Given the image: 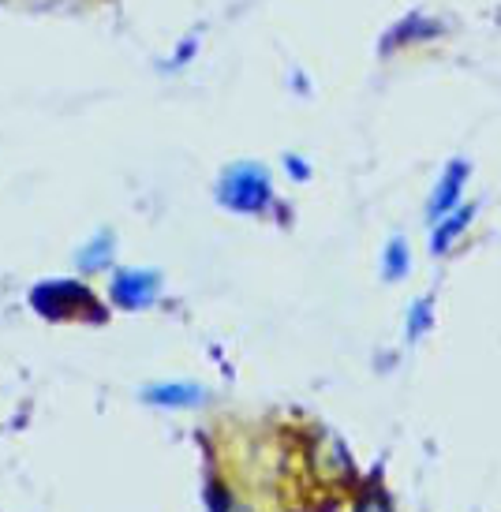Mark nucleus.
I'll use <instances>...</instances> for the list:
<instances>
[{
  "mask_svg": "<svg viewBox=\"0 0 501 512\" xmlns=\"http://www.w3.org/2000/svg\"><path fill=\"white\" fill-rule=\"evenodd\" d=\"M30 307L49 318V322H72V318H86V322H105V307L101 299L79 281H45L30 292Z\"/></svg>",
  "mask_w": 501,
  "mask_h": 512,
  "instance_id": "obj_1",
  "label": "nucleus"
},
{
  "mask_svg": "<svg viewBox=\"0 0 501 512\" xmlns=\"http://www.w3.org/2000/svg\"><path fill=\"white\" fill-rule=\"evenodd\" d=\"M217 199L225 202L229 210H240V214H258L266 210L273 199L270 191V172L262 165H232L221 184H217Z\"/></svg>",
  "mask_w": 501,
  "mask_h": 512,
  "instance_id": "obj_2",
  "label": "nucleus"
},
{
  "mask_svg": "<svg viewBox=\"0 0 501 512\" xmlns=\"http://www.w3.org/2000/svg\"><path fill=\"white\" fill-rule=\"evenodd\" d=\"M158 273L150 270H120L113 277V303L116 307H124V311H143V307H150L154 303V296H158Z\"/></svg>",
  "mask_w": 501,
  "mask_h": 512,
  "instance_id": "obj_3",
  "label": "nucleus"
},
{
  "mask_svg": "<svg viewBox=\"0 0 501 512\" xmlns=\"http://www.w3.org/2000/svg\"><path fill=\"white\" fill-rule=\"evenodd\" d=\"M468 176H472V169H468V161H453V165L445 169L442 184L434 187V195H430V202H427V214L434 217V221L457 210L460 191H464V184H468Z\"/></svg>",
  "mask_w": 501,
  "mask_h": 512,
  "instance_id": "obj_4",
  "label": "nucleus"
},
{
  "mask_svg": "<svg viewBox=\"0 0 501 512\" xmlns=\"http://www.w3.org/2000/svg\"><path fill=\"white\" fill-rule=\"evenodd\" d=\"M472 217H475V206H464V210H453V214L438 217V228H430V251H434V255H445V251L468 232Z\"/></svg>",
  "mask_w": 501,
  "mask_h": 512,
  "instance_id": "obj_5",
  "label": "nucleus"
},
{
  "mask_svg": "<svg viewBox=\"0 0 501 512\" xmlns=\"http://www.w3.org/2000/svg\"><path fill=\"white\" fill-rule=\"evenodd\" d=\"M438 34H442V27H438V23H430V19H423V15H408V19H401V27L386 38V53L393 49V45L408 49V45L430 42V38H438Z\"/></svg>",
  "mask_w": 501,
  "mask_h": 512,
  "instance_id": "obj_6",
  "label": "nucleus"
},
{
  "mask_svg": "<svg viewBox=\"0 0 501 512\" xmlns=\"http://www.w3.org/2000/svg\"><path fill=\"white\" fill-rule=\"evenodd\" d=\"M199 397H202L199 385H184V382L150 385V389H146V400H150V404H161V408H191Z\"/></svg>",
  "mask_w": 501,
  "mask_h": 512,
  "instance_id": "obj_7",
  "label": "nucleus"
},
{
  "mask_svg": "<svg viewBox=\"0 0 501 512\" xmlns=\"http://www.w3.org/2000/svg\"><path fill=\"white\" fill-rule=\"evenodd\" d=\"M408 273V243L404 240H389L386 251V281H401Z\"/></svg>",
  "mask_w": 501,
  "mask_h": 512,
  "instance_id": "obj_8",
  "label": "nucleus"
},
{
  "mask_svg": "<svg viewBox=\"0 0 501 512\" xmlns=\"http://www.w3.org/2000/svg\"><path fill=\"white\" fill-rule=\"evenodd\" d=\"M430 314H434L430 299H419L416 307H412V322H408V333H412V337H419V333L430 326Z\"/></svg>",
  "mask_w": 501,
  "mask_h": 512,
  "instance_id": "obj_9",
  "label": "nucleus"
},
{
  "mask_svg": "<svg viewBox=\"0 0 501 512\" xmlns=\"http://www.w3.org/2000/svg\"><path fill=\"white\" fill-rule=\"evenodd\" d=\"M359 512H389V509H386V501H371V505H363Z\"/></svg>",
  "mask_w": 501,
  "mask_h": 512,
  "instance_id": "obj_10",
  "label": "nucleus"
}]
</instances>
